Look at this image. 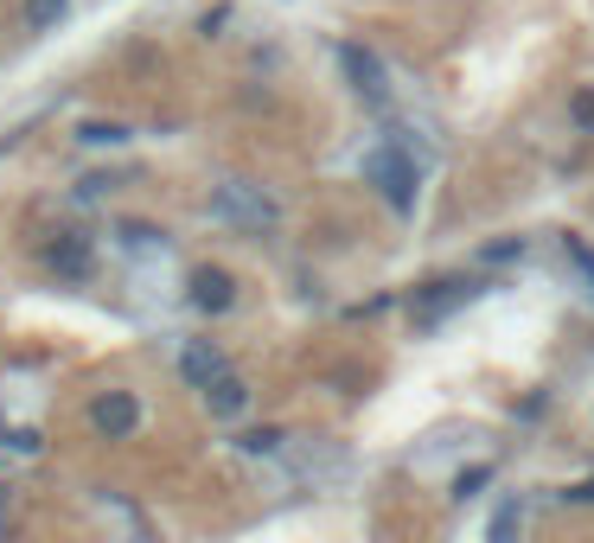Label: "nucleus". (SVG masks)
I'll use <instances>...</instances> for the list:
<instances>
[{
	"instance_id": "f257e3e1",
	"label": "nucleus",
	"mask_w": 594,
	"mask_h": 543,
	"mask_svg": "<svg viewBox=\"0 0 594 543\" xmlns=\"http://www.w3.org/2000/svg\"><path fill=\"white\" fill-rule=\"evenodd\" d=\"M365 180L390 199V212L397 217L415 212V185H422V173H415V160H409L403 147H377L372 160H365Z\"/></svg>"
},
{
	"instance_id": "f03ea898",
	"label": "nucleus",
	"mask_w": 594,
	"mask_h": 543,
	"mask_svg": "<svg viewBox=\"0 0 594 543\" xmlns=\"http://www.w3.org/2000/svg\"><path fill=\"white\" fill-rule=\"evenodd\" d=\"M212 212H218V224H230V230H243V237H269L275 230V205L262 199L256 185H218L212 192Z\"/></svg>"
},
{
	"instance_id": "7ed1b4c3",
	"label": "nucleus",
	"mask_w": 594,
	"mask_h": 543,
	"mask_svg": "<svg viewBox=\"0 0 594 543\" xmlns=\"http://www.w3.org/2000/svg\"><path fill=\"white\" fill-rule=\"evenodd\" d=\"M90 429L103 434V441H128V434L141 429L135 391H103V397H90Z\"/></svg>"
},
{
	"instance_id": "20e7f679",
	"label": "nucleus",
	"mask_w": 594,
	"mask_h": 543,
	"mask_svg": "<svg viewBox=\"0 0 594 543\" xmlns=\"http://www.w3.org/2000/svg\"><path fill=\"white\" fill-rule=\"evenodd\" d=\"M339 71L352 77V90H358L365 103H384V97H390V71H384V58L365 52V45H339Z\"/></svg>"
},
{
	"instance_id": "39448f33",
	"label": "nucleus",
	"mask_w": 594,
	"mask_h": 543,
	"mask_svg": "<svg viewBox=\"0 0 594 543\" xmlns=\"http://www.w3.org/2000/svg\"><path fill=\"white\" fill-rule=\"evenodd\" d=\"M45 269H52V275H65V282H83V275L96 269L90 237H83V230H58V237L45 244Z\"/></svg>"
},
{
	"instance_id": "423d86ee",
	"label": "nucleus",
	"mask_w": 594,
	"mask_h": 543,
	"mask_svg": "<svg viewBox=\"0 0 594 543\" xmlns=\"http://www.w3.org/2000/svg\"><path fill=\"white\" fill-rule=\"evenodd\" d=\"M186 301L198 307V314H230V307H237V282H230L224 269H212V262H205V269H192Z\"/></svg>"
},
{
	"instance_id": "0eeeda50",
	"label": "nucleus",
	"mask_w": 594,
	"mask_h": 543,
	"mask_svg": "<svg viewBox=\"0 0 594 543\" xmlns=\"http://www.w3.org/2000/svg\"><path fill=\"white\" fill-rule=\"evenodd\" d=\"M480 294V282H442V289H429L422 301H415V320L429 326V320H442V314H454L460 301H473Z\"/></svg>"
},
{
	"instance_id": "6e6552de",
	"label": "nucleus",
	"mask_w": 594,
	"mask_h": 543,
	"mask_svg": "<svg viewBox=\"0 0 594 543\" xmlns=\"http://www.w3.org/2000/svg\"><path fill=\"white\" fill-rule=\"evenodd\" d=\"M180 377H186V391H212L224 377V359L212 346H186V352H180Z\"/></svg>"
},
{
	"instance_id": "1a4fd4ad",
	"label": "nucleus",
	"mask_w": 594,
	"mask_h": 543,
	"mask_svg": "<svg viewBox=\"0 0 594 543\" xmlns=\"http://www.w3.org/2000/svg\"><path fill=\"white\" fill-rule=\"evenodd\" d=\"M205 403H212L218 416H243V409H250V391H243V377H230V371H224L218 384L205 391Z\"/></svg>"
},
{
	"instance_id": "9d476101",
	"label": "nucleus",
	"mask_w": 594,
	"mask_h": 543,
	"mask_svg": "<svg viewBox=\"0 0 594 543\" xmlns=\"http://www.w3.org/2000/svg\"><path fill=\"white\" fill-rule=\"evenodd\" d=\"M135 128H122V122H77V142L83 147H115V142H128Z\"/></svg>"
},
{
	"instance_id": "9b49d317",
	"label": "nucleus",
	"mask_w": 594,
	"mask_h": 543,
	"mask_svg": "<svg viewBox=\"0 0 594 543\" xmlns=\"http://www.w3.org/2000/svg\"><path fill=\"white\" fill-rule=\"evenodd\" d=\"M275 441H282L275 429H243V434H237V448H243V454H275Z\"/></svg>"
},
{
	"instance_id": "f8f14e48",
	"label": "nucleus",
	"mask_w": 594,
	"mask_h": 543,
	"mask_svg": "<svg viewBox=\"0 0 594 543\" xmlns=\"http://www.w3.org/2000/svg\"><path fill=\"white\" fill-rule=\"evenodd\" d=\"M58 13H65V0H26V20H33V26H52Z\"/></svg>"
},
{
	"instance_id": "ddd939ff",
	"label": "nucleus",
	"mask_w": 594,
	"mask_h": 543,
	"mask_svg": "<svg viewBox=\"0 0 594 543\" xmlns=\"http://www.w3.org/2000/svg\"><path fill=\"white\" fill-rule=\"evenodd\" d=\"M486 479H492V467H473V473H460V479H454V499H473V493H480Z\"/></svg>"
},
{
	"instance_id": "4468645a",
	"label": "nucleus",
	"mask_w": 594,
	"mask_h": 543,
	"mask_svg": "<svg viewBox=\"0 0 594 543\" xmlns=\"http://www.w3.org/2000/svg\"><path fill=\"white\" fill-rule=\"evenodd\" d=\"M569 262L582 269V282H589V301H594V250H582V244H569Z\"/></svg>"
},
{
	"instance_id": "2eb2a0df",
	"label": "nucleus",
	"mask_w": 594,
	"mask_h": 543,
	"mask_svg": "<svg viewBox=\"0 0 594 543\" xmlns=\"http://www.w3.org/2000/svg\"><path fill=\"white\" fill-rule=\"evenodd\" d=\"M518 531V506H499V518H492V538H512Z\"/></svg>"
},
{
	"instance_id": "dca6fc26",
	"label": "nucleus",
	"mask_w": 594,
	"mask_h": 543,
	"mask_svg": "<svg viewBox=\"0 0 594 543\" xmlns=\"http://www.w3.org/2000/svg\"><path fill=\"white\" fill-rule=\"evenodd\" d=\"M575 122H594V97H575Z\"/></svg>"
}]
</instances>
